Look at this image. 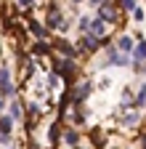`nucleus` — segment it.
I'll return each mask as SVG.
<instances>
[{
    "label": "nucleus",
    "mask_w": 146,
    "mask_h": 149,
    "mask_svg": "<svg viewBox=\"0 0 146 149\" xmlns=\"http://www.w3.org/2000/svg\"><path fill=\"white\" fill-rule=\"evenodd\" d=\"M48 27H51V29H66V27H69V24H66V19H61V13H59V6H56V3H51Z\"/></svg>",
    "instance_id": "f257e3e1"
},
{
    "label": "nucleus",
    "mask_w": 146,
    "mask_h": 149,
    "mask_svg": "<svg viewBox=\"0 0 146 149\" xmlns=\"http://www.w3.org/2000/svg\"><path fill=\"white\" fill-rule=\"evenodd\" d=\"M0 96H13V83H11V72L8 67H0Z\"/></svg>",
    "instance_id": "f03ea898"
},
{
    "label": "nucleus",
    "mask_w": 146,
    "mask_h": 149,
    "mask_svg": "<svg viewBox=\"0 0 146 149\" xmlns=\"http://www.w3.org/2000/svg\"><path fill=\"white\" fill-rule=\"evenodd\" d=\"M88 93H90V83H80V85H77L75 91H72V96H69V101L80 107V104H82V101L88 99Z\"/></svg>",
    "instance_id": "7ed1b4c3"
},
{
    "label": "nucleus",
    "mask_w": 146,
    "mask_h": 149,
    "mask_svg": "<svg viewBox=\"0 0 146 149\" xmlns=\"http://www.w3.org/2000/svg\"><path fill=\"white\" fill-rule=\"evenodd\" d=\"M98 11H101L98 19H101L104 24H106V22H114V19H117V13H114L117 6H112V3H98Z\"/></svg>",
    "instance_id": "20e7f679"
},
{
    "label": "nucleus",
    "mask_w": 146,
    "mask_h": 149,
    "mask_svg": "<svg viewBox=\"0 0 146 149\" xmlns=\"http://www.w3.org/2000/svg\"><path fill=\"white\" fill-rule=\"evenodd\" d=\"M80 45H82L85 51H96V48L101 45V40H98V37H93L90 32H85V35H82V40H80Z\"/></svg>",
    "instance_id": "39448f33"
},
{
    "label": "nucleus",
    "mask_w": 146,
    "mask_h": 149,
    "mask_svg": "<svg viewBox=\"0 0 146 149\" xmlns=\"http://www.w3.org/2000/svg\"><path fill=\"white\" fill-rule=\"evenodd\" d=\"M133 61H136V64H143V61H146V40H141V43L133 48Z\"/></svg>",
    "instance_id": "423d86ee"
},
{
    "label": "nucleus",
    "mask_w": 146,
    "mask_h": 149,
    "mask_svg": "<svg viewBox=\"0 0 146 149\" xmlns=\"http://www.w3.org/2000/svg\"><path fill=\"white\" fill-rule=\"evenodd\" d=\"M109 64H114V67H127V64H130V59H127L125 53H112Z\"/></svg>",
    "instance_id": "0eeeda50"
},
{
    "label": "nucleus",
    "mask_w": 146,
    "mask_h": 149,
    "mask_svg": "<svg viewBox=\"0 0 146 149\" xmlns=\"http://www.w3.org/2000/svg\"><path fill=\"white\" fill-rule=\"evenodd\" d=\"M104 29H106V24L98 19V22H90V29H88V32L93 35V37H101V35H104Z\"/></svg>",
    "instance_id": "6e6552de"
},
{
    "label": "nucleus",
    "mask_w": 146,
    "mask_h": 149,
    "mask_svg": "<svg viewBox=\"0 0 146 149\" xmlns=\"http://www.w3.org/2000/svg\"><path fill=\"white\" fill-rule=\"evenodd\" d=\"M117 45H120V51H125V53H130V51H133V37H130V35H122Z\"/></svg>",
    "instance_id": "1a4fd4ad"
},
{
    "label": "nucleus",
    "mask_w": 146,
    "mask_h": 149,
    "mask_svg": "<svg viewBox=\"0 0 146 149\" xmlns=\"http://www.w3.org/2000/svg\"><path fill=\"white\" fill-rule=\"evenodd\" d=\"M77 139H80V136H77V130H72V128H66V130H64V141H66L69 146H75V144H77Z\"/></svg>",
    "instance_id": "9d476101"
},
{
    "label": "nucleus",
    "mask_w": 146,
    "mask_h": 149,
    "mask_svg": "<svg viewBox=\"0 0 146 149\" xmlns=\"http://www.w3.org/2000/svg\"><path fill=\"white\" fill-rule=\"evenodd\" d=\"M11 128H13V120H11V117H0V133L8 136V133H11Z\"/></svg>",
    "instance_id": "9b49d317"
},
{
    "label": "nucleus",
    "mask_w": 146,
    "mask_h": 149,
    "mask_svg": "<svg viewBox=\"0 0 146 149\" xmlns=\"http://www.w3.org/2000/svg\"><path fill=\"white\" fill-rule=\"evenodd\" d=\"M32 51H35V56H48V53H51V45H48V43H35Z\"/></svg>",
    "instance_id": "f8f14e48"
},
{
    "label": "nucleus",
    "mask_w": 146,
    "mask_h": 149,
    "mask_svg": "<svg viewBox=\"0 0 146 149\" xmlns=\"http://www.w3.org/2000/svg\"><path fill=\"white\" fill-rule=\"evenodd\" d=\"M146 104V83L141 85V91H138V96H136V101H133V107H143Z\"/></svg>",
    "instance_id": "ddd939ff"
},
{
    "label": "nucleus",
    "mask_w": 146,
    "mask_h": 149,
    "mask_svg": "<svg viewBox=\"0 0 146 149\" xmlns=\"http://www.w3.org/2000/svg\"><path fill=\"white\" fill-rule=\"evenodd\" d=\"M29 29H32L35 35H40V37H45V32H43V27H40V22H35V19H32V22H29Z\"/></svg>",
    "instance_id": "4468645a"
},
{
    "label": "nucleus",
    "mask_w": 146,
    "mask_h": 149,
    "mask_svg": "<svg viewBox=\"0 0 146 149\" xmlns=\"http://www.w3.org/2000/svg\"><path fill=\"white\" fill-rule=\"evenodd\" d=\"M120 8H122V11H136L138 3H136V0H125V3H120Z\"/></svg>",
    "instance_id": "2eb2a0df"
},
{
    "label": "nucleus",
    "mask_w": 146,
    "mask_h": 149,
    "mask_svg": "<svg viewBox=\"0 0 146 149\" xmlns=\"http://www.w3.org/2000/svg\"><path fill=\"white\" fill-rule=\"evenodd\" d=\"M51 141H53V144L59 141V123H53V125H51Z\"/></svg>",
    "instance_id": "dca6fc26"
},
{
    "label": "nucleus",
    "mask_w": 146,
    "mask_h": 149,
    "mask_svg": "<svg viewBox=\"0 0 146 149\" xmlns=\"http://www.w3.org/2000/svg\"><path fill=\"white\" fill-rule=\"evenodd\" d=\"M80 29H82V35L90 29V19H88V16H82V19H80Z\"/></svg>",
    "instance_id": "f3484780"
},
{
    "label": "nucleus",
    "mask_w": 146,
    "mask_h": 149,
    "mask_svg": "<svg viewBox=\"0 0 146 149\" xmlns=\"http://www.w3.org/2000/svg\"><path fill=\"white\" fill-rule=\"evenodd\" d=\"M16 117H21V107H19V104L11 107V120H16Z\"/></svg>",
    "instance_id": "a211bd4d"
},
{
    "label": "nucleus",
    "mask_w": 146,
    "mask_h": 149,
    "mask_svg": "<svg viewBox=\"0 0 146 149\" xmlns=\"http://www.w3.org/2000/svg\"><path fill=\"white\" fill-rule=\"evenodd\" d=\"M136 123H138V115H127L125 117V125H136Z\"/></svg>",
    "instance_id": "6ab92c4d"
},
{
    "label": "nucleus",
    "mask_w": 146,
    "mask_h": 149,
    "mask_svg": "<svg viewBox=\"0 0 146 149\" xmlns=\"http://www.w3.org/2000/svg\"><path fill=\"white\" fill-rule=\"evenodd\" d=\"M59 85V77H56V74H51V77H48V88H56Z\"/></svg>",
    "instance_id": "aec40b11"
},
{
    "label": "nucleus",
    "mask_w": 146,
    "mask_h": 149,
    "mask_svg": "<svg viewBox=\"0 0 146 149\" xmlns=\"http://www.w3.org/2000/svg\"><path fill=\"white\" fill-rule=\"evenodd\" d=\"M133 19H136V22H143V11L136 8V11H133Z\"/></svg>",
    "instance_id": "412c9836"
},
{
    "label": "nucleus",
    "mask_w": 146,
    "mask_h": 149,
    "mask_svg": "<svg viewBox=\"0 0 146 149\" xmlns=\"http://www.w3.org/2000/svg\"><path fill=\"white\" fill-rule=\"evenodd\" d=\"M141 146H143V149H146V136H143V139H141Z\"/></svg>",
    "instance_id": "4be33fe9"
},
{
    "label": "nucleus",
    "mask_w": 146,
    "mask_h": 149,
    "mask_svg": "<svg viewBox=\"0 0 146 149\" xmlns=\"http://www.w3.org/2000/svg\"><path fill=\"white\" fill-rule=\"evenodd\" d=\"M3 107H6V101H3V99H0V109H3Z\"/></svg>",
    "instance_id": "5701e85b"
}]
</instances>
